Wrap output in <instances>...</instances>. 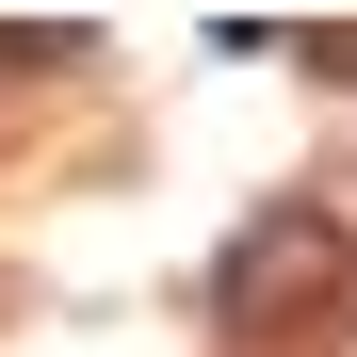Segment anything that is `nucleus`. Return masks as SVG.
I'll return each instance as SVG.
<instances>
[{
  "mask_svg": "<svg viewBox=\"0 0 357 357\" xmlns=\"http://www.w3.org/2000/svg\"><path fill=\"white\" fill-rule=\"evenodd\" d=\"M341 292H357V227H341L325 195H276V211L227 227V260H211V325H227V341H309Z\"/></svg>",
  "mask_w": 357,
  "mask_h": 357,
  "instance_id": "1",
  "label": "nucleus"
}]
</instances>
